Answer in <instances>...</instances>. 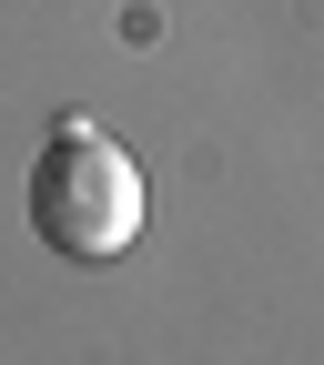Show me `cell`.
<instances>
[{
  "instance_id": "obj_1",
  "label": "cell",
  "mask_w": 324,
  "mask_h": 365,
  "mask_svg": "<svg viewBox=\"0 0 324 365\" xmlns=\"http://www.w3.org/2000/svg\"><path fill=\"white\" fill-rule=\"evenodd\" d=\"M31 234L71 254V264H112L132 234H142V163L91 112H61L31 153Z\"/></svg>"
}]
</instances>
